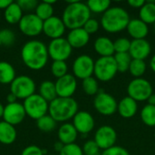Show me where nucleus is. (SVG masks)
Wrapping results in <instances>:
<instances>
[{
	"label": "nucleus",
	"mask_w": 155,
	"mask_h": 155,
	"mask_svg": "<svg viewBox=\"0 0 155 155\" xmlns=\"http://www.w3.org/2000/svg\"><path fill=\"white\" fill-rule=\"evenodd\" d=\"M48 49L45 45L38 40L26 42L21 51V57L25 64L32 70L44 68L48 60Z\"/></svg>",
	"instance_id": "1"
},
{
	"label": "nucleus",
	"mask_w": 155,
	"mask_h": 155,
	"mask_svg": "<svg viewBox=\"0 0 155 155\" xmlns=\"http://www.w3.org/2000/svg\"><path fill=\"white\" fill-rule=\"evenodd\" d=\"M91 18V12L86 4L79 1H70L63 13L62 20L65 27L73 30L82 28Z\"/></svg>",
	"instance_id": "2"
},
{
	"label": "nucleus",
	"mask_w": 155,
	"mask_h": 155,
	"mask_svg": "<svg viewBox=\"0 0 155 155\" xmlns=\"http://www.w3.org/2000/svg\"><path fill=\"white\" fill-rule=\"evenodd\" d=\"M130 20L129 14L125 9L114 6L103 14L100 24L107 33L116 34L126 29Z\"/></svg>",
	"instance_id": "3"
},
{
	"label": "nucleus",
	"mask_w": 155,
	"mask_h": 155,
	"mask_svg": "<svg viewBox=\"0 0 155 155\" xmlns=\"http://www.w3.org/2000/svg\"><path fill=\"white\" fill-rule=\"evenodd\" d=\"M49 115L56 122H65L78 113V104L73 98L57 97L49 104Z\"/></svg>",
	"instance_id": "4"
},
{
	"label": "nucleus",
	"mask_w": 155,
	"mask_h": 155,
	"mask_svg": "<svg viewBox=\"0 0 155 155\" xmlns=\"http://www.w3.org/2000/svg\"><path fill=\"white\" fill-rule=\"evenodd\" d=\"M118 68L114 56L100 57L94 63V74L101 82H109L116 75Z\"/></svg>",
	"instance_id": "5"
},
{
	"label": "nucleus",
	"mask_w": 155,
	"mask_h": 155,
	"mask_svg": "<svg viewBox=\"0 0 155 155\" xmlns=\"http://www.w3.org/2000/svg\"><path fill=\"white\" fill-rule=\"evenodd\" d=\"M128 96L136 102L147 101L153 94V86L150 82L144 78H134L127 86Z\"/></svg>",
	"instance_id": "6"
},
{
	"label": "nucleus",
	"mask_w": 155,
	"mask_h": 155,
	"mask_svg": "<svg viewBox=\"0 0 155 155\" xmlns=\"http://www.w3.org/2000/svg\"><path fill=\"white\" fill-rule=\"evenodd\" d=\"M23 105L25 114L35 120H38L39 118L46 115L49 108L48 102H46L40 94H36L26 98Z\"/></svg>",
	"instance_id": "7"
},
{
	"label": "nucleus",
	"mask_w": 155,
	"mask_h": 155,
	"mask_svg": "<svg viewBox=\"0 0 155 155\" xmlns=\"http://www.w3.org/2000/svg\"><path fill=\"white\" fill-rule=\"evenodd\" d=\"M10 91L17 99L25 100L29 96L35 94V84L32 78L26 75H21L15 77L11 83Z\"/></svg>",
	"instance_id": "8"
},
{
	"label": "nucleus",
	"mask_w": 155,
	"mask_h": 155,
	"mask_svg": "<svg viewBox=\"0 0 155 155\" xmlns=\"http://www.w3.org/2000/svg\"><path fill=\"white\" fill-rule=\"evenodd\" d=\"M94 107L100 114L110 116L117 112L118 103L110 94L105 92H99L94 97Z\"/></svg>",
	"instance_id": "9"
},
{
	"label": "nucleus",
	"mask_w": 155,
	"mask_h": 155,
	"mask_svg": "<svg viewBox=\"0 0 155 155\" xmlns=\"http://www.w3.org/2000/svg\"><path fill=\"white\" fill-rule=\"evenodd\" d=\"M47 49L49 56L54 61H65L70 57L73 47L70 45L67 39L60 37L53 39Z\"/></svg>",
	"instance_id": "10"
},
{
	"label": "nucleus",
	"mask_w": 155,
	"mask_h": 155,
	"mask_svg": "<svg viewBox=\"0 0 155 155\" xmlns=\"http://www.w3.org/2000/svg\"><path fill=\"white\" fill-rule=\"evenodd\" d=\"M94 63L95 62L90 55H79L73 64L74 76L82 80L91 77L94 74Z\"/></svg>",
	"instance_id": "11"
},
{
	"label": "nucleus",
	"mask_w": 155,
	"mask_h": 155,
	"mask_svg": "<svg viewBox=\"0 0 155 155\" xmlns=\"http://www.w3.org/2000/svg\"><path fill=\"white\" fill-rule=\"evenodd\" d=\"M94 141L101 150H107L115 145L117 141V133L112 126L103 125L95 132Z\"/></svg>",
	"instance_id": "12"
},
{
	"label": "nucleus",
	"mask_w": 155,
	"mask_h": 155,
	"mask_svg": "<svg viewBox=\"0 0 155 155\" xmlns=\"http://www.w3.org/2000/svg\"><path fill=\"white\" fill-rule=\"evenodd\" d=\"M44 21L35 14H28L23 15L19 22L21 32L28 36H35L43 31Z\"/></svg>",
	"instance_id": "13"
},
{
	"label": "nucleus",
	"mask_w": 155,
	"mask_h": 155,
	"mask_svg": "<svg viewBox=\"0 0 155 155\" xmlns=\"http://www.w3.org/2000/svg\"><path fill=\"white\" fill-rule=\"evenodd\" d=\"M55 88L58 97H72L77 88L76 79L74 75L67 74L64 76L57 79L55 83Z\"/></svg>",
	"instance_id": "14"
},
{
	"label": "nucleus",
	"mask_w": 155,
	"mask_h": 155,
	"mask_svg": "<svg viewBox=\"0 0 155 155\" xmlns=\"http://www.w3.org/2000/svg\"><path fill=\"white\" fill-rule=\"evenodd\" d=\"M25 115L26 114L24 105L19 103L15 102L13 104H8L4 108V114H3L4 121L13 126L20 124L24 120Z\"/></svg>",
	"instance_id": "15"
},
{
	"label": "nucleus",
	"mask_w": 155,
	"mask_h": 155,
	"mask_svg": "<svg viewBox=\"0 0 155 155\" xmlns=\"http://www.w3.org/2000/svg\"><path fill=\"white\" fill-rule=\"evenodd\" d=\"M73 124L79 134L85 135L94 130V119L90 113L80 111L73 118Z\"/></svg>",
	"instance_id": "16"
},
{
	"label": "nucleus",
	"mask_w": 155,
	"mask_h": 155,
	"mask_svg": "<svg viewBox=\"0 0 155 155\" xmlns=\"http://www.w3.org/2000/svg\"><path fill=\"white\" fill-rule=\"evenodd\" d=\"M44 33L52 39H57L63 36L65 31V25L63 20L57 16H52L44 21L43 25Z\"/></svg>",
	"instance_id": "17"
},
{
	"label": "nucleus",
	"mask_w": 155,
	"mask_h": 155,
	"mask_svg": "<svg viewBox=\"0 0 155 155\" xmlns=\"http://www.w3.org/2000/svg\"><path fill=\"white\" fill-rule=\"evenodd\" d=\"M152 47L146 39H137L131 41L129 54L133 59L145 60L151 54Z\"/></svg>",
	"instance_id": "18"
},
{
	"label": "nucleus",
	"mask_w": 155,
	"mask_h": 155,
	"mask_svg": "<svg viewBox=\"0 0 155 155\" xmlns=\"http://www.w3.org/2000/svg\"><path fill=\"white\" fill-rule=\"evenodd\" d=\"M130 36L134 38V40L137 39H145L149 33L148 25L143 22L140 18L131 19L127 28H126Z\"/></svg>",
	"instance_id": "19"
},
{
	"label": "nucleus",
	"mask_w": 155,
	"mask_h": 155,
	"mask_svg": "<svg viewBox=\"0 0 155 155\" xmlns=\"http://www.w3.org/2000/svg\"><path fill=\"white\" fill-rule=\"evenodd\" d=\"M66 39L73 48H82L89 43L90 35L82 27L71 30Z\"/></svg>",
	"instance_id": "20"
},
{
	"label": "nucleus",
	"mask_w": 155,
	"mask_h": 155,
	"mask_svg": "<svg viewBox=\"0 0 155 155\" xmlns=\"http://www.w3.org/2000/svg\"><path fill=\"white\" fill-rule=\"evenodd\" d=\"M138 110V104L135 100L129 96L124 97L119 103H118V108L117 112L119 114L124 118V119H130L133 118Z\"/></svg>",
	"instance_id": "21"
},
{
	"label": "nucleus",
	"mask_w": 155,
	"mask_h": 155,
	"mask_svg": "<svg viewBox=\"0 0 155 155\" xmlns=\"http://www.w3.org/2000/svg\"><path fill=\"white\" fill-rule=\"evenodd\" d=\"M94 49L100 55V57L114 56V54H115L114 42L105 36H100L94 41Z\"/></svg>",
	"instance_id": "22"
},
{
	"label": "nucleus",
	"mask_w": 155,
	"mask_h": 155,
	"mask_svg": "<svg viewBox=\"0 0 155 155\" xmlns=\"http://www.w3.org/2000/svg\"><path fill=\"white\" fill-rule=\"evenodd\" d=\"M77 135L78 132L76 131L73 124H64L58 130L59 142H61L64 145L74 143Z\"/></svg>",
	"instance_id": "23"
},
{
	"label": "nucleus",
	"mask_w": 155,
	"mask_h": 155,
	"mask_svg": "<svg viewBox=\"0 0 155 155\" xmlns=\"http://www.w3.org/2000/svg\"><path fill=\"white\" fill-rule=\"evenodd\" d=\"M16 138V131L15 127L6 122H0V143L4 144H11Z\"/></svg>",
	"instance_id": "24"
},
{
	"label": "nucleus",
	"mask_w": 155,
	"mask_h": 155,
	"mask_svg": "<svg viewBox=\"0 0 155 155\" xmlns=\"http://www.w3.org/2000/svg\"><path fill=\"white\" fill-rule=\"evenodd\" d=\"M140 19L146 25L155 24V2H146L139 12Z\"/></svg>",
	"instance_id": "25"
},
{
	"label": "nucleus",
	"mask_w": 155,
	"mask_h": 155,
	"mask_svg": "<svg viewBox=\"0 0 155 155\" xmlns=\"http://www.w3.org/2000/svg\"><path fill=\"white\" fill-rule=\"evenodd\" d=\"M39 94L46 101L52 102L55 98H57V93L55 88V84L50 81H45L41 84L39 88Z\"/></svg>",
	"instance_id": "26"
},
{
	"label": "nucleus",
	"mask_w": 155,
	"mask_h": 155,
	"mask_svg": "<svg viewBox=\"0 0 155 155\" xmlns=\"http://www.w3.org/2000/svg\"><path fill=\"white\" fill-rule=\"evenodd\" d=\"M22 17V9L17 3L13 2L5 11V18L9 24L19 23Z\"/></svg>",
	"instance_id": "27"
},
{
	"label": "nucleus",
	"mask_w": 155,
	"mask_h": 155,
	"mask_svg": "<svg viewBox=\"0 0 155 155\" xmlns=\"http://www.w3.org/2000/svg\"><path fill=\"white\" fill-rule=\"evenodd\" d=\"M15 78V72L12 64L7 62H0V83L11 84Z\"/></svg>",
	"instance_id": "28"
},
{
	"label": "nucleus",
	"mask_w": 155,
	"mask_h": 155,
	"mask_svg": "<svg viewBox=\"0 0 155 155\" xmlns=\"http://www.w3.org/2000/svg\"><path fill=\"white\" fill-rule=\"evenodd\" d=\"M141 119L145 125L149 127H154L155 105H151L147 104L145 106H143L141 112Z\"/></svg>",
	"instance_id": "29"
},
{
	"label": "nucleus",
	"mask_w": 155,
	"mask_h": 155,
	"mask_svg": "<svg viewBox=\"0 0 155 155\" xmlns=\"http://www.w3.org/2000/svg\"><path fill=\"white\" fill-rule=\"evenodd\" d=\"M114 60L117 64L118 73H125L129 70L131 62L133 58L131 57L129 53H122V54H115L114 55Z\"/></svg>",
	"instance_id": "30"
},
{
	"label": "nucleus",
	"mask_w": 155,
	"mask_h": 155,
	"mask_svg": "<svg viewBox=\"0 0 155 155\" xmlns=\"http://www.w3.org/2000/svg\"><path fill=\"white\" fill-rule=\"evenodd\" d=\"M86 5L90 12L104 14L110 8L111 2L109 0H90L86 3Z\"/></svg>",
	"instance_id": "31"
},
{
	"label": "nucleus",
	"mask_w": 155,
	"mask_h": 155,
	"mask_svg": "<svg viewBox=\"0 0 155 155\" xmlns=\"http://www.w3.org/2000/svg\"><path fill=\"white\" fill-rule=\"evenodd\" d=\"M128 71L134 78H142L146 72V63L143 60L133 59Z\"/></svg>",
	"instance_id": "32"
},
{
	"label": "nucleus",
	"mask_w": 155,
	"mask_h": 155,
	"mask_svg": "<svg viewBox=\"0 0 155 155\" xmlns=\"http://www.w3.org/2000/svg\"><path fill=\"white\" fill-rule=\"evenodd\" d=\"M36 124L39 130H41L42 132L45 133H49L52 132L55 126H56V121L52 118L50 115H45L41 118H39L38 120H36Z\"/></svg>",
	"instance_id": "33"
},
{
	"label": "nucleus",
	"mask_w": 155,
	"mask_h": 155,
	"mask_svg": "<svg viewBox=\"0 0 155 155\" xmlns=\"http://www.w3.org/2000/svg\"><path fill=\"white\" fill-rule=\"evenodd\" d=\"M54 8L52 5H49L45 2H42L38 4L35 8V15L43 21H45L53 16Z\"/></svg>",
	"instance_id": "34"
},
{
	"label": "nucleus",
	"mask_w": 155,
	"mask_h": 155,
	"mask_svg": "<svg viewBox=\"0 0 155 155\" xmlns=\"http://www.w3.org/2000/svg\"><path fill=\"white\" fill-rule=\"evenodd\" d=\"M83 89L87 95H96L99 93V85L95 77H88L83 80Z\"/></svg>",
	"instance_id": "35"
},
{
	"label": "nucleus",
	"mask_w": 155,
	"mask_h": 155,
	"mask_svg": "<svg viewBox=\"0 0 155 155\" xmlns=\"http://www.w3.org/2000/svg\"><path fill=\"white\" fill-rule=\"evenodd\" d=\"M67 64L65 61H54L51 66L52 74L58 79L67 74Z\"/></svg>",
	"instance_id": "36"
},
{
	"label": "nucleus",
	"mask_w": 155,
	"mask_h": 155,
	"mask_svg": "<svg viewBox=\"0 0 155 155\" xmlns=\"http://www.w3.org/2000/svg\"><path fill=\"white\" fill-rule=\"evenodd\" d=\"M130 46H131V41L124 37L118 38L114 42V47L115 54L129 53Z\"/></svg>",
	"instance_id": "37"
},
{
	"label": "nucleus",
	"mask_w": 155,
	"mask_h": 155,
	"mask_svg": "<svg viewBox=\"0 0 155 155\" xmlns=\"http://www.w3.org/2000/svg\"><path fill=\"white\" fill-rule=\"evenodd\" d=\"M15 40V34L9 29H2L0 31V42L2 45L9 46L14 44Z\"/></svg>",
	"instance_id": "38"
},
{
	"label": "nucleus",
	"mask_w": 155,
	"mask_h": 155,
	"mask_svg": "<svg viewBox=\"0 0 155 155\" xmlns=\"http://www.w3.org/2000/svg\"><path fill=\"white\" fill-rule=\"evenodd\" d=\"M83 153L84 155H101V149L94 140L87 141L83 147Z\"/></svg>",
	"instance_id": "39"
},
{
	"label": "nucleus",
	"mask_w": 155,
	"mask_h": 155,
	"mask_svg": "<svg viewBox=\"0 0 155 155\" xmlns=\"http://www.w3.org/2000/svg\"><path fill=\"white\" fill-rule=\"evenodd\" d=\"M59 155H84V153L83 149L78 144L71 143L64 145Z\"/></svg>",
	"instance_id": "40"
},
{
	"label": "nucleus",
	"mask_w": 155,
	"mask_h": 155,
	"mask_svg": "<svg viewBox=\"0 0 155 155\" xmlns=\"http://www.w3.org/2000/svg\"><path fill=\"white\" fill-rule=\"evenodd\" d=\"M101 155H130V153L125 148L114 145L107 150L103 151Z\"/></svg>",
	"instance_id": "41"
},
{
	"label": "nucleus",
	"mask_w": 155,
	"mask_h": 155,
	"mask_svg": "<svg viewBox=\"0 0 155 155\" xmlns=\"http://www.w3.org/2000/svg\"><path fill=\"white\" fill-rule=\"evenodd\" d=\"M99 27H100V24L99 22L94 19V18H90L85 24L83 26V28L89 34V35H92V34H94L96 33L98 30H99Z\"/></svg>",
	"instance_id": "42"
},
{
	"label": "nucleus",
	"mask_w": 155,
	"mask_h": 155,
	"mask_svg": "<svg viewBox=\"0 0 155 155\" xmlns=\"http://www.w3.org/2000/svg\"><path fill=\"white\" fill-rule=\"evenodd\" d=\"M16 3L19 5L22 10H32L36 8L38 5V2L36 0H19Z\"/></svg>",
	"instance_id": "43"
},
{
	"label": "nucleus",
	"mask_w": 155,
	"mask_h": 155,
	"mask_svg": "<svg viewBox=\"0 0 155 155\" xmlns=\"http://www.w3.org/2000/svg\"><path fill=\"white\" fill-rule=\"evenodd\" d=\"M21 155H44L43 150L35 145H29L24 149Z\"/></svg>",
	"instance_id": "44"
},
{
	"label": "nucleus",
	"mask_w": 155,
	"mask_h": 155,
	"mask_svg": "<svg viewBox=\"0 0 155 155\" xmlns=\"http://www.w3.org/2000/svg\"><path fill=\"white\" fill-rule=\"evenodd\" d=\"M146 2L144 0H129L128 1V4L131 7H134V8H142L144 4Z\"/></svg>",
	"instance_id": "45"
},
{
	"label": "nucleus",
	"mask_w": 155,
	"mask_h": 155,
	"mask_svg": "<svg viewBox=\"0 0 155 155\" xmlns=\"http://www.w3.org/2000/svg\"><path fill=\"white\" fill-rule=\"evenodd\" d=\"M12 3L11 0H0V9H6Z\"/></svg>",
	"instance_id": "46"
},
{
	"label": "nucleus",
	"mask_w": 155,
	"mask_h": 155,
	"mask_svg": "<svg viewBox=\"0 0 155 155\" xmlns=\"http://www.w3.org/2000/svg\"><path fill=\"white\" fill-rule=\"evenodd\" d=\"M64 146V144H63L61 142H56V143H54V150L60 153H61V151L63 150Z\"/></svg>",
	"instance_id": "47"
},
{
	"label": "nucleus",
	"mask_w": 155,
	"mask_h": 155,
	"mask_svg": "<svg viewBox=\"0 0 155 155\" xmlns=\"http://www.w3.org/2000/svg\"><path fill=\"white\" fill-rule=\"evenodd\" d=\"M16 97L13 94H9L7 96H6V100H7V102H8V104H13V103H15V101H16Z\"/></svg>",
	"instance_id": "48"
},
{
	"label": "nucleus",
	"mask_w": 155,
	"mask_h": 155,
	"mask_svg": "<svg viewBox=\"0 0 155 155\" xmlns=\"http://www.w3.org/2000/svg\"><path fill=\"white\" fill-rule=\"evenodd\" d=\"M148 104L151 105H155V94H153L149 98H148Z\"/></svg>",
	"instance_id": "49"
},
{
	"label": "nucleus",
	"mask_w": 155,
	"mask_h": 155,
	"mask_svg": "<svg viewBox=\"0 0 155 155\" xmlns=\"http://www.w3.org/2000/svg\"><path fill=\"white\" fill-rule=\"evenodd\" d=\"M150 67H151L152 71L155 73V54L152 57V59L150 61Z\"/></svg>",
	"instance_id": "50"
},
{
	"label": "nucleus",
	"mask_w": 155,
	"mask_h": 155,
	"mask_svg": "<svg viewBox=\"0 0 155 155\" xmlns=\"http://www.w3.org/2000/svg\"><path fill=\"white\" fill-rule=\"evenodd\" d=\"M4 106L0 104V117H3V114H4Z\"/></svg>",
	"instance_id": "51"
},
{
	"label": "nucleus",
	"mask_w": 155,
	"mask_h": 155,
	"mask_svg": "<svg viewBox=\"0 0 155 155\" xmlns=\"http://www.w3.org/2000/svg\"><path fill=\"white\" fill-rule=\"evenodd\" d=\"M44 2H45V3H47L49 5H52V4H54L55 3V0H45Z\"/></svg>",
	"instance_id": "52"
},
{
	"label": "nucleus",
	"mask_w": 155,
	"mask_h": 155,
	"mask_svg": "<svg viewBox=\"0 0 155 155\" xmlns=\"http://www.w3.org/2000/svg\"><path fill=\"white\" fill-rule=\"evenodd\" d=\"M0 45H2V44H1V42H0Z\"/></svg>",
	"instance_id": "53"
},
{
	"label": "nucleus",
	"mask_w": 155,
	"mask_h": 155,
	"mask_svg": "<svg viewBox=\"0 0 155 155\" xmlns=\"http://www.w3.org/2000/svg\"><path fill=\"white\" fill-rule=\"evenodd\" d=\"M154 30H155V24H154Z\"/></svg>",
	"instance_id": "54"
}]
</instances>
